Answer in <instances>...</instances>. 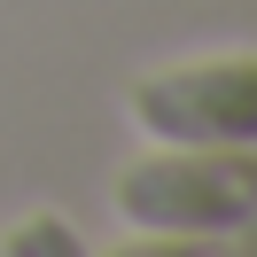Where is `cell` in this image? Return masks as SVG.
Here are the masks:
<instances>
[{"mask_svg":"<svg viewBox=\"0 0 257 257\" xmlns=\"http://www.w3.org/2000/svg\"><path fill=\"white\" fill-rule=\"evenodd\" d=\"M117 210L148 234H234L257 210V141H226V148H179L172 156H141L117 172Z\"/></svg>","mask_w":257,"mask_h":257,"instance_id":"1","label":"cell"},{"mask_svg":"<svg viewBox=\"0 0 257 257\" xmlns=\"http://www.w3.org/2000/svg\"><path fill=\"white\" fill-rule=\"evenodd\" d=\"M133 125L156 133L164 148H226L257 141V55H203V63L156 70L133 86Z\"/></svg>","mask_w":257,"mask_h":257,"instance_id":"2","label":"cell"},{"mask_svg":"<svg viewBox=\"0 0 257 257\" xmlns=\"http://www.w3.org/2000/svg\"><path fill=\"white\" fill-rule=\"evenodd\" d=\"M0 257H86V241H78V226L63 210H24L0 234Z\"/></svg>","mask_w":257,"mask_h":257,"instance_id":"3","label":"cell"},{"mask_svg":"<svg viewBox=\"0 0 257 257\" xmlns=\"http://www.w3.org/2000/svg\"><path fill=\"white\" fill-rule=\"evenodd\" d=\"M109 257H218L203 234H141V241H125V249H109Z\"/></svg>","mask_w":257,"mask_h":257,"instance_id":"4","label":"cell"},{"mask_svg":"<svg viewBox=\"0 0 257 257\" xmlns=\"http://www.w3.org/2000/svg\"><path fill=\"white\" fill-rule=\"evenodd\" d=\"M218 241H226L218 257H257V210H249V218L234 226V234H218Z\"/></svg>","mask_w":257,"mask_h":257,"instance_id":"5","label":"cell"}]
</instances>
